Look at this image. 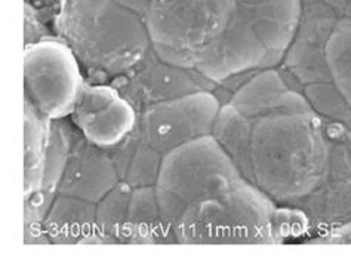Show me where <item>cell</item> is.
Masks as SVG:
<instances>
[{"label":"cell","mask_w":351,"mask_h":268,"mask_svg":"<svg viewBox=\"0 0 351 268\" xmlns=\"http://www.w3.org/2000/svg\"><path fill=\"white\" fill-rule=\"evenodd\" d=\"M251 182L277 205L292 206L326 180L329 140L313 112L273 113L254 120Z\"/></svg>","instance_id":"cell-1"},{"label":"cell","mask_w":351,"mask_h":268,"mask_svg":"<svg viewBox=\"0 0 351 268\" xmlns=\"http://www.w3.org/2000/svg\"><path fill=\"white\" fill-rule=\"evenodd\" d=\"M180 245H277L308 234L307 219L292 206L277 205L245 181L182 212L175 226Z\"/></svg>","instance_id":"cell-2"},{"label":"cell","mask_w":351,"mask_h":268,"mask_svg":"<svg viewBox=\"0 0 351 268\" xmlns=\"http://www.w3.org/2000/svg\"><path fill=\"white\" fill-rule=\"evenodd\" d=\"M55 29L83 66L99 76L125 75L152 48L143 16L117 0H62Z\"/></svg>","instance_id":"cell-3"},{"label":"cell","mask_w":351,"mask_h":268,"mask_svg":"<svg viewBox=\"0 0 351 268\" xmlns=\"http://www.w3.org/2000/svg\"><path fill=\"white\" fill-rule=\"evenodd\" d=\"M247 181L212 135L184 144L163 157L156 196L171 227L191 203L217 196Z\"/></svg>","instance_id":"cell-4"},{"label":"cell","mask_w":351,"mask_h":268,"mask_svg":"<svg viewBox=\"0 0 351 268\" xmlns=\"http://www.w3.org/2000/svg\"><path fill=\"white\" fill-rule=\"evenodd\" d=\"M234 11V0H150L143 20L152 48L163 61L195 69L226 32Z\"/></svg>","instance_id":"cell-5"},{"label":"cell","mask_w":351,"mask_h":268,"mask_svg":"<svg viewBox=\"0 0 351 268\" xmlns=\"http://www.w3.org/2000/svg\"><path fill=\"white\" fill-rule=\"evenodd\" d=\"M24 83L25 99L43 117L62 120L71 116L86 80L66 42L42 39L25 45Z\"/></svg>","instance_id":"cell-6"},{"label":"cell","mask_w":351,"mask_h":268,"mask_svg":"<svg viewBox=\"0 0 351 268\" xmlns=\"http://www.w3.org/2000/svg\"><path fill=\"white\" fill-rule=\"evenodd\" d=\"M221 101L212 90H199L140 110L138 127L163 157L197 138L212 135Z\"/></svg>","instance_id":"cell-7"},{"label":"cell","mask_w":351,"mask_h":268,"mask_svg":"<svg viewBox=\"0 0 351 268\" xmlns=\"http://www.w3.org/2000/svg\"><path fill=\"white\" fill-rule=\"evenodd\" d=\"M325 129L329 140L326 180L292 205L306 217L311 237L351 219V129L326 120Z\"/></svg>","instance_id":"cell-8"},{"label":"cell","mask_w":351,"mask_h":268,"mask_svg":"<svg viewBox=\"0 0 351 268\" xmlns=\"http://www.w3.org/2000/svg\"><path fill=\"white\" fill-rule=\"evenodd\" d=\"M70 117L86 141L110 150L135 131L140 112L113 83L86 82Z\"/></svg>","instance_id":"cell-9"},{"label":"cell","mask_w":351,"mask_h":268,"mask_svg":"<svg viewBox=\"0 0 351 268\" xmlns=\"http://www.w3.org/2000/svg\"><path fill=\"white\" fill-rule=\"evenodd\" d=\"M274 67L267 46L236 5L226 32L203 52L195 70L215 85H224L245 73Z\"/></svg>","instance_id":"cell-10"},{"label":"cell","mask_w":351,"mask_h":268,"mask_svg":"<svg viewBox=\"0 0 351 268\" xmlns=\"http://www.w3.org/2000/svg\"><path fill=\"white\" fill-rule=\"evenodd\" d=\"M341 18L325 0H302L300 23L283 57V71L300 89L310 83L332 82L326 62V45Z\"/></svg>","instance_id":"cell-11"},{"label":"cell","mask_w":351,"mask_h":268,"mask_svg":"<svg viewBox=\"0 0 351 268\" xmlns=\"http://www.w3.org/2000/svg\"><path fill=\"white\" fill-rule=\"evenodd\" d=\"M112 83L138 108V112L162 101L199 90L214 92L218 88L195 69H182L163 61L153 48L135 67L113 79Z\"/></svg>","instance_id":"cell-12"},{"label":"cell","mask_w":351,"mask_h":268,"mask_svg":"<svg viewBox=\"0 0 351 268\" xmlns=\"http://www.w3.org/2000/svg\"><path fill=\"white\" fill-rule=\"evenodd\" d=\"M120 182L107 150L90 144L77 132L60 182L58 194L99 203Z\"/></svg>","instance_id":"cell-13"},{"label":"cell","mask_w":351,"mask_h":268,"mask_svg":"<svg viewBox=\"0 0 351 268\" xmlns=\"http://www.w3.org/2000/svg\"><path fill=\"white\" fill-rule=\"evenodd\" d=\"M237 112L251 120L273 113L311 112L306 97L276 69L260 70L240 85L228 99Z\"/></svg>","instance_id":"cell-14"},{"label":"cell","mask_w":351,"mask_h":268,"mask_svg":"<svg viewBox=\"0 0 351 268\" xmlns=\"http://www.w3.org/2000/svg\"><path fill=\"white\" fill-rule=\"evenodd\" d=\"M269 49L276 66L283 61L300 23L302 0H234Z\"/></svg>","instance_id":"cell-15"},{"label":"cell","mask_w":351,"mask_h":268,"mask_svg":"<svg viewBox=\"0 0 351 268\" xmlns=\"http://www.w3.org/2000/svg\"><path fill=\"white\" fill-rule=\"evenodd\" d=\"M49 243H101L97 227V205L77 197L58 194L42 221Z\"/></svg>","instance_id":"cell-16"},{"label":"cell","mask_w":351,"mask_h":268,"mask_svg":"<svg viewBox=\"0 0 351 268\" xmlns=\"http://www.w3.org/2000/svg\"><path fill=\"white\" fill-rule=\"evenodd\" d=\"M77 132V127L71 123V120L67 122L62 119L51 122L43 186L38 194L25 199V227L40 226L53 199L58 196L60 182Z\"/></svg>","instance_id":"cell-17"},{"label":"cell","mask_w":351,"mask_h":268,"mask_svg":"<svg viewBox=\"0 0 351 268\" xmlns=\"http://www.w3.org/2000/svg\"><path fill=\"white\" fill-rule=\"evenodd\" d=\"M125 243L132 245H172L178 243L173 227L166 223L156 187L134 188L129 202Z\"/></svg>","instance_id":"cell-18"},{"label":"cell","mask_w":351,"mask_h":268,"mask_svg":"<svg viewBox=\"0 0 351 268\" xmlns=\"http://www.w3.org/2000/svg\"><path fill=\"white\" fill-rule=\"evenodd\" d=\"M254 120L247 119L232 106L223 104L215 119L212 136L215 138L230 159L237 166L240 173L251 182V138Z\"/></svg>","instance_id":"cell-19"},{"label":"cell","mask_w":351,"mask_h":268,"mask_svg":"<svg viewBox=\"0 0 351 268\" xmlns=\"http://www.w3.org/2000/svg\"><path fill=\"white\" fill-rule=\"evenodd\" d=\"M52 120L43 117L29 99H25L24 113V190L25 199L38 194L43 186L46 156L49 147Z\"/></svg>","instance_id":"cell-20"},{"label":"cell","mask_w":351,"mask_h":268,"mask_svg":"<svg viewBox=\"0 0 351 268\" xmlns=\"http://www.w3.org/2000/svg\"><path fill=\"white\" fill-rule=\"evenodd\" d=\"M134 188L120 181L107 196L97 203V227L101 243H125L129 202Z\"/></svg>","instance_id":"cell-21"},{"label":"cell","mask_w":351,"mask_h":268,"mask_svg":"<svg viewBox=\"0 0 351 268\" xmlns=\"http://www.w3.org/2000/svg\"><path fill=\"white\" fill-rule=\"evenodd\" d=\"M332 82L351 107V20L341 18L326 45Z\"/></svg>","instance_id":"cell-22"},{"label":"cell","mask_w":351,"mask_h":268,"mask_svg":"<svg viewBox=\"0 0 351 268\" xmlns=\"http://www.w3.org/2000/svg\"><path fill=\"white\" fill-rule=\"evenodd\" d=\"M301 92L313 112L323 120L351 129V107L334 82L310 83Z\"/></svg>","instance_id":"cell-23"},{"label":"cell","mask_w":351,"mask_h":268,"mask_svg":"<svg viewBox=\"0 0 351 268\" xmlns=\"http://www.w3.org/2000/svg\"><path fill=\"white\" fill-rule=\"evenodd\" d=\"M162 162L163 156L157 150H154L153 147L144 140L140 132V138H138L134 153L128 162V166L120 181L128 182L132 188L156 186L162 168Z\"/></svg>","instance_id":"cell-24"},{"label":"cell","mask_w":351,"mask_h":268,"mask_svg":"<svg viewBox=\"0 0 351 268\" xmlns=\"http://www.w3.org/2000/svg\"><path fill=\"white\" fill-rule=\"evenodd\" d=\"M308 243L314 245H351V219L347 223L332 228L326 233L311 237Z\"/></svg>","instance_id":"cell-25"},{"label":"cell","mask_w":351,"mask_h":268,"mask_svg":"<svg viewBox=\"0 0 351 268\" xmlns=\"http://www.w3.org/2000/svg\"><path fill=\"white\" fill-rule=\"evenodd\" d=\"M325 3L334 11L339 18H344L350 0H325Z\"/></svg>","instance_id":"cell-26"},{"label":"cell","mask_w":351,"mask_h":268,"mask_svg":"<svg viewBox=\"0 0 351 268\" xmlns=\"http://www.w3.org/2000/svg\"><path fill=\"white\" fill-rule=\"evenodd\" d=\"M344 18H348V20H351V0H350L348 6H347V11H346V14H344Z\"/></svg>","instance_id":"cell-27"}]
</instances>
